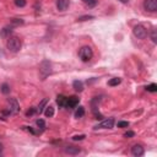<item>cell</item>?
<instances>
[{"mask_svg": "<svg viewBox=\"0 0 157 157\" xmlns=\"http://www.w3.org/2000/svg\"><path fill=\"white\" fill-rule=\"evenodd\" d=\"M6 47L11 53H17L22 47V40L17 36H9L8 42H6Z\"/></svg>", "mask_w": 157, "mask_h": 157, "instance_id": "6da1fadb", "label": "cell"}, {"mask_svg": "<svg viewBox=\"0 0 157 157\" xmlns=\"http://www.w3.org/2000/svg\"><path fill=\"white\" fill-rule=\"evenodd\" d=\"M53 73V66H52V63L49 60H43L42 63L39 64V74L42 80H44L47 76Z\"/></svg>", "mask_w": 157, "mask_h": 157, "instance_id": "7a4b0ae2", "label": "cell"}, {"mask_svg": "<svg viewBox=\"0 0 157 157\" xmlns=\"http://www.w3.org/2000/svg\"><path fill=\"white\" fill-rule=\"evenodd\" d=\"M79 57L82 61L87 63L92 59V57H94V50H92V48L89 47V45H84V47L79 50Z\"/></svg>", "mask_w": 157, "mask_h": 157, "instance_id": "3957f363", "label": "cell"}, {"mask_svg": "<svg viewBox=\"0 0 157 157\" xmlns=\"http://www.w3.org/2000/svg\"><path fill=\"white\" fill-rule=\"evenodd\" d=\"M133 33H134V36L139 39H145L147 37V30L142 25H136L133 28Z\"/></svg>", "mask_w": 157, "mask_h": 157, "instance_id": "277c9868", "label": "cell"}, {"mask_svg": "<svg viewBox=\"0 0 157 157\" xmlns=\"http://www.w3.org/2000/svg\"><path fill=\"white\" fill-rule=\"evenodd\" d=\"M144 9L149 11V13H155V11H157V0H145Z\"/></svg>", "mask_w": 157, "mask_h": 157, "instance_id": "5b68a950", "label": "cell"}, {"mask_svg": "<svg viewBox=\"0 0 157 157\" xmlns=\"http://www.w3.org/2000/svg\"><path fill=\"white\" fill-rule=\"evenodd\" d=\"M114 125V119L113 118H109V119H106V120H103L102 123H100L98 125L95 126V129H112Z\"/></svg>", "mask_w": 157, "mask_h": 157, "instance_id": "8992f818", "label": "cell"}, {"mask_svg": "<svg viewBox=\"0 0 157 157\" xmlns=\"http://www.w3.org/2000/svg\"><path fill=\"white\" fill-rule=\"evenodd\" d=\"M9 104H10V108H9V112L11 114H16V113H19V110H20V104L19 102H17L15 98H9Z\"/></svg>", "mask_w": 157, "mask_h": 157, "instance_id": "52a82bcc", "label": "cell"}, {"mask_svg": "<svg viewBox=\"0 0 157 157\" xmlns=\"http://www.w3.org/2000/svg\"><path fill=\"white\" fill-rule=\"evenodd\" d=\"M80 98H77L76 96H71V97H66V103H65V107L66 108H74L79 104Z\"/></svg>", "mask_w": 157, "mask_h": 157, "instance_id": "ba28073f", "label": "cell"}, {"mask_svg": "<svg viewBox=\"0 0 157 157\" xmlns=\"http://www.w3.org/2000/svg\"><path fill=\"white\" fill-rule=\"evenodd\" d=\"M131 154L133 156H135V157H140L145 154V151H144V147L141 146V145H134V146L131 147Z\"/></svg>", "mask_w": 157, "mask_h": 157, "instance_id": "9c48e42d", "label": "cell"}, {"mask_svg": "<svg viewBox=\"0 0 157 157\" xmlns=\"http://www.w3.org/2000/svg\"><path fill=\"white\" fill-rule=\"evenodd\" d=\"M69 5H70V1L69 0H57V8L59 11H65Z\"/></svg>", "mask_w": 157, "mask_h": 157, "instance_id": "30bf717a", "label": "cell"}, {"mask_svg": "<svg viewBox=\"0 0 157 157\" xmlns=\"http://www.w3.org/2000/svg\"><path fill=\"white\" fill-rule=\"evenodd\" d=\"M65 152L68 155L75 156V155H79L81 152V149L80 147H76V146H66L65 147Z\"/></svg>", "mask_w": 157, "mask_h": 157, "instance_id": "8fae6325", "label": "cell"}, {"mask_svg": "<svg viewBox=\"0 0 157 157\" xmlns=\"http://www.w3.org/2000/svg\"><path fill=\"white\" fill-rule=\"evenodd\" d=\"M73 87L76 92H82L84 91V84H82V81H80V80H75L73 82Z\"/></svg>", "mask_w": 157, "mask_h": 157, "instance_id": "7c38bea8", "label": "cell"}, {"mask_svg": "<svg viewBox=\"0 0 157 157\" xmlns=\"http://www.w3.org/2000/svg\"><path fill=\"white\" fill-rule=\"evenodd\" d=\"M57 103L59 107H65V103H66V97L65 96H58L57 97Z\"/></svg>", "mask_w": 157, "mask_h": 157, "instance_id": "4fadbf2b", "label": "cell"}, {"mask_svg": "<svg viewBox=\"0 0 157 157\" xmlns=\"http://www.w3.org/2000/svg\"><path fill=\"white\" fill-rule=\"evenodd\" d=\"M44 114H45V117H48V118H52V117H53V115H54V108L52 107V106H48V107H45Z\"/></svg>", "mask_w": 157, "mask_h": 157, "instance_id": "5bb4252c", "label": "cell"}, {"mask_svg": "<svg viewBox=\"0 0 157 157\" xmlns=\"http://www.w3.org/2000/svg\"><path fill=\"white\" fill-rule=\"evenodd\" d=\"M84 115H85V107L80 106L76 109V112H75V118H81V117H84Z\"/></svg>", "mask_w": 157, "mask_h": 157, "instance_id": "9a60e30c", "label": "cell"}, {"mask_svg": "<svg viewBox=\"0 0 157 157\" xmlns=\"http://www.w3.org/2000/svg\"><path fill=\"white\" fill-rule=\"evenodd\" d=\"M120 82H121V79H119V77H113V79H110V80L108 81V85L113 87V86H118Z\"/></svg>", "mask_w": 157, "mask_h": 157, "instance_id": "2e32d148", "label": "cell"}, {"mask_svg": "<svg viewBox=\"0 0 157 157\" xmlns=\"http://www.w3.org/2000/svg\"><path fill=\"white\" fill-rule=\"evenodd\" d=\"M47 102H48V98H44V100L39 103V106H38V108H37V112L42 113L43 110H44V107H45V104H47Z\"/></svg>", "mask_w": 157, "mask_h": 157, "instance_id": "e0dca14e", "label": "cell"}, {"mask_svg": "<svg viewBox=\"0 0 157 157\" xmlns=\"http://www.w3.org/2000/svg\"><path fill=\"white\" fill-rule=\"evenodd\" d=\"M82 1L89 8H94V6H96V4H97V0H82Z\"/></svg>", "mask_w": 157, "mask_h": 157, "instance_id": "ac0fdd59", "label": "cell"}, {"mask_svg": "<svg viewBox=\"0 0 157 157\" xmlns=\"http://www.w3.org/2000/svg\"><path fill=\"white\" fill-rule=\"evenodd\" d=\"M1 92H3L4 95L10 94V86H9L8 84H3V85H1Z\"/></svg>", "mask_w": 157, "mask_h": 157, "instance_id": "d6986e66", "label": "cell"}, {"mask_svg": "<svg viewBox=\"0 0 157 157\" xmlns=\"http://www.w3.org/2000/svg\"><path fill=\"white\" fill-rule=\"evenodd\" d=\"M92 19H95V16H92V15H85V16H81L77 19L79 22H82V21H86V20H92Z\"/></svg>", "mask_w": 157, "mask_h": 157, "instance_id": "ffe728a7", "label": "cell"}, {"mask_svg": "<svg viewBox=\"0 0 157 157\" xmlns=\"http://www.w3.org/2000/svg\"><path fill=\"white\" fill-rule=\"evenodd\" d=\"M26 4H27L26 0H15V5H16V6H19V8L26 6Z\"/></svg>", "mask_w": 157, "mask_h": 157, "instance_id": "44dd1931", "label": "cell"}, {"mask_svg": "<svg viewBox=\"0 0 157 157\" xmlns=\"http://www.w3.org/2000/svg\"><path fill=\"white\" fill-rule=\"evenodd\" d=\"M146 90L150 92H156L157 91V85L156 84H151L149 86H146Z\"/></svg>", "mask_w": 157, "mask_h": 157, "instance_id": "7402d4cb", "label": "cell"}, {"mask_svg": "<svg viewBox=\"0 0 157 157\" xmlns=\"http://www.w3.org/2000/svg\"><path fill=\"white\" fill-rule=\"evenodd\" d=\"M22 24H24V20H21V19H13L11 20V25L19 26V25H22Z\"/></svg>", "mask_w": 157, "mask_h": 157, "instance_id": "603a6c76", "label": "cell"}, {"mask_svg": "<svg viewBox=\"0 0 157 157\" xmlns=\"http://www.w3.org/2000/svg\"><path fill=\"white\" fill-rule=\"evenodd\" d=\"M85 137H86V135H84V134H80V135H74L73 136V140L74 141H81V140H84Z\"/></svg>", "mask_w": 157, "mask_h": 157, "instance_id": "cb8c5ba5", "label": "cell"}, {"mask_svg": "<svg viewBox=\"0 0 157 157\" xmlns=\"http://www.w3.org/2000/svg\"><path fill=\"white\" fill-rule=\"evenodd\" d=\"M36 123H37V125L40 128V129H44V128H45V121L43 120V119H37V121H36Z\"/></svg>", "mask_w": 157, "mask_h": 157, "instance_id": "d4e9b609", "label": "cell"}, {"mask_svg": "<svg viewBox=\"0 0 157 157\" xmlns=\"http://www.w3.org/2000/svg\"><path fill=\"white\" fill-rule=\"evenodd\" d=\"M129 121H118V128H128Z\"/></svg>", "mask_w": 157, "mask_h": 157, "instance_id": "484cf974", "label": "cell"}, {"mask_svg": "<svg viewBox=\"0 0 157 157\" xmlns=\"http://www.w3.org/2000/svg\"><path fill=\"white\" fill-rule=\"evenodd\" d=\"M10 33H11V30H9V28H4L3 32H1V36L6 37V36H10Z\"/></svg>", "mask_w": 157, "mask_h": 157, "instance_id": "4316f807", "label": "cell"}, {"mask_svg": "<svg viewBox=\"0 0 157 157\" xmlns=\"http://www.w3.org/2000/svg\"><path fill=\"white\" fill-rule=\"evenodd\" d=\"M134 136H135V133H134V131H131V130L126 131V133L124 134V137H134Z\"/></svg>", "mask_w": 157, "mask_h": 157, "instance_id": "83f0119b", "label": "cell"}, {"mask_svg": "<svg viewBox=\"0 0 157 157\" xmlns=\"http://www.w3.org/2000/svg\"><path fill=\"white\" fill-rule=\"evenodd\" d=\"M36 112H37V108H31L30 110H27L26 112V115H33Z\"/></svg>", "mask_w": 157, "mask_h": 157, "instance_id": "f1b7e54d", "label": "cell"}, {"mask_svg": "<svg viewBox=\"0 0 157 157\" xmlns=\"http://www.w3.org/2000/svg\"><path fill=\"white\" fill-rule=\"evenodd\" d=\"M151 38H152V42L156 43L157 42V36H156V30L152 31V34H151Z\"/></svg>", "mask_w": 157, "mask_h": 157, "instance_id": "f546056e", "label": "cell"}, {"mask_svg": "<svg viewBox=\"0 0 157 157\" xmlns=\"http://www.w3.org/2000/svg\"><path fill=\"white\" fill-rule=\"evenodd\" d=\"M119 1L123 3V4H128V3H129V0H119Z\"/></svg>", "mask_w": 157, "mask_h": 157, "instance_id": "4dcf8cb0", "label": "cell"}, {"mask_svg": "<svg viewBox=\"0 0 157 157\" xmlns=\"http://www.w3.org/2000/svg\"><path fill=\"white\" fill-rule=\"evenodd\" d=\"M3 150H4V146H3V144L0 142V152H3Z\"/></svg>", "mask_w": 157, "mask_h": 157, "instance_id": "1f68e13d", "label": "cell"}]
</instances>
